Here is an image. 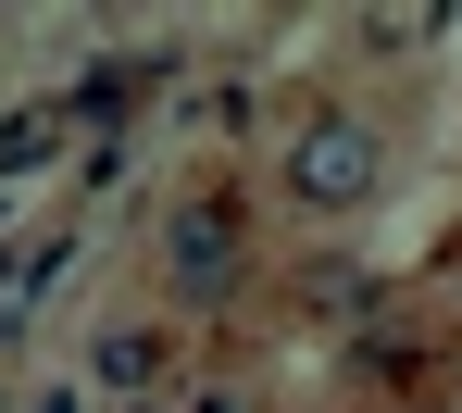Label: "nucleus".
Here are the masks:
<instances>
[{
    "label": "nucleus",
    "mask_w": 462,
    "mask_h": 413,
    "mask_svg": "<svg viewBox=\"0 0 462 413\" xmlns=\"http://www.w3.org/2000/svg\"><path fill=\"white\" fill-rule=\"evenodd\" d=\"M375 188V138L363 126H312L300 138V201H363Z\"/></svg>",
    "instance_id": "f257e3e1"
}]
</instances>
